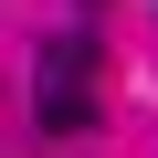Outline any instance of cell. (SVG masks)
Here are the masks:
<instances>
[{"label": "cell", "instance_id": "cell-2", "mask_svg": "<svg viewBox=\"0 0 158 158\" xmlns=\"http://www.w3.org/2000/svg\"><path fill=\"white\" fill-rule=\"evenodd\" d=\"M85 11H106V0H85Z\"/></svg>", "mask_w": 158, "mask_h": 158}, {"label": "cell", "instance_id": "cell-1", "mask_svg": "<svg viewBox=\"0 0 158 158\" xmlns=\"http://www.w3.org/2000/svg\"><path fill=\"white\" fill-rule=\"evenodd\" d=\"M95 42L85 32H63V42H42V63H32V116L53 127V137H85L95 127Z\"/></svg>", "mask_w": 158, "mask_h": 158}]
</instances>
